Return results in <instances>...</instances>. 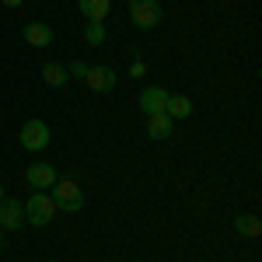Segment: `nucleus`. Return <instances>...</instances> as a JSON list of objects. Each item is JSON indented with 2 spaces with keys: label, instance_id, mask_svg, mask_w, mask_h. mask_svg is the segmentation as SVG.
Listing matches in <instances>:
<instances>
[{
  "label": "nucleus",
  "instance_id": "f8f14e48",
  "mask_svg": "<svg viewBox=\"0 0 262 262\" xmlns=\"http://www.w3.org/2000/svg\"><path fill=\"white\" fill-rule=\"evenodd\" d=\"M108 7H112V0H77V11L88 21H105L108 18Z\"/></svg>",
  "mask_w": 262,
  "mask_h": 262
},
{
  "label": "nucleus",
  "instance_id": "dca6fc26",
  "mask_svg": "<svg viewBox=\"0 0 262 262\" xmlns=\"http://www.w3.org/2000/svg\"><path fill=\"white\" fill-rule=\"evenodd\" d=\"M88 70H91V67H88L84 60H74L70 67H67V77H88Z\"/></svg>",
  "mask_w": 262,
  "mask_h": 262
},
{
  "label": "nucleus",
  "instance_id": "4468645a",
  "mask_svg": "<svg viewBox=\"0 0 262 262\" xmlns=\"http://www.w3.org/2000/svg\"><path fill=\"white\" fill-rule=\"evenodd\" d=\"M42 81L49 84V88H63V84L70 81V77H67V67H60V63H46V67H42Z\"/></svg>",
  "mask_w": 262,
  "mask_h": 262
},
{
  "label": "nucleus",
  "instance_id": "0eeeda50",
  "mask_svg": "<svg viewBox=\"0 0 262 262\" xmlns=\"http://www.w3.org/2000/svg\"><path fill=\"white\" fill-rule=\"evenodd\" d=\"M164 105H168V91H164L161 84H150V88H143V91H140V108L147 112V116L164 112Z\"/></svg>",
  "mask_w": 262,
  "mask_h": 262
},
{
  "label": "nucleus",
  "instance_id": "6e6552de",
  "mask_svg": "<svg viewBox=\"0 0 262 262\" xmlns=\"http://www.w3.org/2000/svg\"><path fill=\"white\" fill-rule=\"evenodd\" d=\"M84 81H88V88H91V91L105 95V91H112V88H116V70H112V67H91Z\"/></svg>",
  "mask_w": 262,
  "mask_h": 262
},
{
  "label": "nucleus",
  "instance_id": "423d86ee",
  "mask_svg": "<svg viewBox=\"0 0 262 262\" xmlns=\"http://www.w3.org/2000/svg\"><path fill=\"white\" fill-rule=\"evenodd\" d=\"M25 224V206L18 200H0V231H18Z\"/></svg>",
  "mask_w": 262,
  "mask_h": 262
},
{
  "label": "nucleus",
  "instance_id": "f03ea898",
  "mask_svg": "<svg viewBox=\"0 0 262 262\" xmlns=\"http://www.w3.org/2000/svg\"><path fill=\"white\" fill-rule=\"evenodd\" d=\"M56 217V203L49 192H32V200L25 203V221L35 224V227H46V224Z\"/></svg>",
  "mask_w": 262,
  "mask_h": 262
},
{
  "label": "nucleus",
  "instance_id": "2eb2a0df",
  "mask_svg": "<svg viewBox=\"0 0 262 262\" xmlns=\"http://www.w3.org/2000/svg\"><path fill=\"white\" fill-rule=\"evenodd\" d=\"M84 39H88V46H101L105 42V21H88Z\"/></svg>",
  "mask_w": 262,
  "mask_h": 262
},
{
  "label": "nucleus",
  "instance_id": "9b49d317",
  "mask_svg": "<svg viewBox=\"0 0 262 262\" xmlns=\"http://www.w3.org/2000/svg\"><path fill=\"white\" fill-rule=\"evenodd\" d=\"M147 137H150V140H168V137H171V119H168L164 112L147 116Z\"/></svg>",
  "mask_w": 262,
  "mask_h": 262
},
{
  "label": "nucleus",
  "instance_id": "39448f33",
  "mask_svg": "<svg viewBox=\"0 0 262 262\" xmlns=\"http://www.w3.org/2000/svg\"><path fill=\"white\" fill-rule=\"evenodd\" d=\"M25 182H28V189H35V192H42V189H53V182H56V168H53V164H46V161L28 164Z\"/></svg>",
  "mask_w": 262,
  "mask_h": 262
},
{
  "label": "nucleus",
  "instance_id": "ddd939ff",
  "mask_svg": "<svg viewBox=\"0 0 262 262\" xmlns=\"http://www.w3.org/2000/svg\"><path fill=\"white\" fill-rule=\"evenodd\" d=\"M234 231H238L242 238H259V234H262V224H259L255 213H242V217L234 221Z\"/></svg>",
  "mask_w": 262,
  "mask_h": 262
},
{
  "label": "nucleus",
  "instance_id": "7ed1b4c3",
  "mask_svg": "<svg viewBox=\"0 0 262 262\" xmlns=\"http://www.w3.org/2000/svg\"><path fill=\"white\" fill-rule=\"evenodd\" d=\"M18 140H21V147L25 150H46L49 147V140H53V133H49V126L42 119H28L25 126H21V133H18Z\"/></svg>",
  "mask_w": 262,
  "mask_h": 262
},
{
  "label": "nucleus",
  "instance_id": "6ab92c4d",
  "mask_svg": "<svg viewBox=\"0 0 262 262\" xmlns=\"http://www.w3.org/2000/svg\"><path fill=\"white\" fill-rule=\"evenodd\" d=\"M0 238H4V231H0Z\"/></svg>",
  "mask_w": 262,
  "mask_h": 262
},
{
  "label": "nucleus",
  "instance_id": "9d476101",
  "mask_svg": "<svg viewBox=\"0 0 262 262\" xmlns=\"http://www.w3.org/2000/svg\"><path fill=\"white\" fill-rule=\"evenodd\" d=\"M164 116L175 122V119H189L192 116V101L185 95H168V105H164Z\"/></svg>",
  "mask_w": 262,
  "mask_h": 262
},
{
  "label": "nucleus",
  "instance_id": "f257e3e1",
  "mask_svg": "<svg viewBox=\"0 0 262 262\" xmlns=\"http://www.w3.org/2000/svg\"><path fill=\"white\" fill-rule=\"evenodd\" d=\"M49 196H53V203H56V210H67V213H77V210H84V192L81 185L74 179L67 182H53V189H49Z\"/></svg>",
  "mask_w": 262,
  "mask_h": 262
},
{
  "label": "nucleus",
  "instance_id": "1a4fd4ad",
  "mask_svg": "<svg viewBox=\"0 0 262 262\" xmlns=\"http://www.w3.org/2000/svg\"><path fill=\"white\" fill-rule=\"evenodd\" d=\"M25 42L35 46V49H46L53 42V28L46 21H32V25H25Z\"/></svg>",
  "mask_w": 262,
  "mask_h": 262
},
{
  "label": "nucleus",
  "instance_id": "f3484780",
  "mask_svg": "<svg viewBox=\"0 0 262 262\" xmlns=\"http://www.w3.org/2000/svg\"><path fill=\"white\" fill-rule=\"evenodd\" d=\"M0 4H4V7H21L25 0H0Z\"/></svg>",
  "mask_w": 262,
  "mask_h": 262
},
{
  "label": "nucleus",
  "instance_id": "a211bd4d",
  "mask_svg": "<svg viewBox=\"0 0 262 262\" xmlns=\"http://www.w3.org/2000/svg\"><path fill=\"white\" fill-rule=\"evenodd\" d=\"M0 200H4V185H0Z\"/></svg>",
  "mask_w": 262,
  "mask_h": 262
},
{
  "label": "nucleus",
  "instance_id": "20e7f679",
  "mask_svg": "<svg viewBox=\"0 0 262 262\" xmlns=\"http://www.w3.org/2000/svg\"><path fill=\"white\" fill-rule=\"evenodd\" d=\"M129 14L137 28H158L161 25V4L158 0H129Z\"/></svg>",
  "mask_w": 262,
  "mask_h": 262
}]
</instances>
